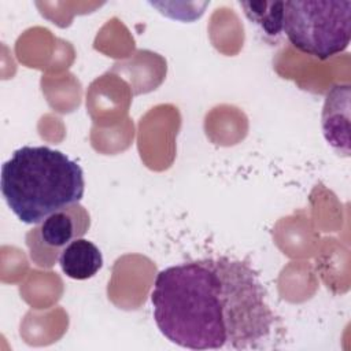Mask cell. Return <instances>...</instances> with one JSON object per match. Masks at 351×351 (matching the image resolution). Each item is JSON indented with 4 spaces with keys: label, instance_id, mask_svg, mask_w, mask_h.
Returning a JSON list of instances; mask_svg holds the SVG:
<instances>
[{
    "label": "cell",
    "instance_id": "obj_3",
    "mask_svg": "<svg viewBox=\"0 0 351 351\" xmlns=\"http://www.w3.org/2000/svg\"><path fill=\"white\" fill-rule=\"evenodd\" d=\"M282 32L298 51L319 60L339 55L351 40V1H284Z\"/></svg>",
    "mask_w": 351,
    "mask_h": 351
},
{
    "label": "cell",
    "instance_id": "obj_7",
    "mask_svg": "<svg viewBox=\"0 0 351 351\" xmlns=\"http://www.w3.org/2000/svg\"><path fill=\"white\" fill-rule=\"evenodd\" d=\"M245 16L258 25L267 36L282 33L284 1H240Z\"/></svg>",
    "mask_w": 351,
    "mask_h": 351
},
{
    "label": "cell",
    "instance_id": "obj_5",
    "mask_svg": "<svg viewBox=\"0 0 351 351\" xmlns=\"http://www.w3.org/2000/svg\"><path fill=\"white\" fill-rule=\"evenodd\" d=\"M59 266L69 278L88 280L101 269L103 255L92 241L78 237L62 248Z\"/></svg>",
    "mask_w": 351,
    "mask_h": 351
},
{
    "label": "cell",
    "instance_id": "obj_4",
    "mask_svg": "<svg viewBox=\"0 0 351 351\" xmlns=\"http://www.w3.org/2000/svg\"><path fill=\"white\" fill-rule=\"evenodd\" d=\"M350 99L348 85H335L326 95L322 111V130L326 141L337 151L348 155V132H350V104L341 106Z\"/></svg>",
    "mask_w": 351,
    "mask_h": 351
},
{
    "label": "cell",
    "instance_id": "obj_6",
    "mask_svg": "<svg viewBox=\"0 0 351 351\" xmlns=\"http://www.w3.org/2000/svg\"><path fill=\"white\" fill-rule=\"evenodd\" d=\"M80 206H71L70 208H62L48 215L40 225L38 236L45 247L64 248L73 240L85 234L89 228V219L77 222L74 217Z\"/></svg>",
    "mask_w": 351,
    "mask_h": 351
},
{
    "label": "cell",
    "instance_id": "obj_2",
    "mask_svg": "<svg viewBox=\"0 0 351 351\" xmlns=\"http://www.w3.org/2000/svg\"><path fill=\"white\" fill-rule=\"evenodd\" d=\"M1 195L15 217L29 225L77 204L85 192L81 166L59 149L23 145L1 166Z\"/></svg>",
    "mask_w": 351,
    "mask_h": 351
},
{
    "label": "cell",
    "instance_id": "obj_1",
    "mask_svg": "<svg viewBox=\"0 0 351 351\" xmlns=\"http://www.w3.org/2000/svg\"><path fill=\"white\" fill-rule=\"evenodd\" d=\"M151 303L159 332L189 350L259 348L276 321L258 273L228 256L160 270Z\"/></svg>",
    "mask_w": 351,
    "mask_h": 351
}]
</instances>
